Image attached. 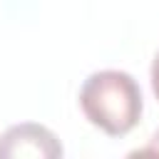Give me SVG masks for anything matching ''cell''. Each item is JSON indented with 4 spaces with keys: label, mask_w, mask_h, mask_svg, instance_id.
Here are the masks:
<instances>
[{
    "label": "cell",
    "mask_w": 159,
    "mask_h": 159,
    "mask_svg": "<svg viewBox=\"0 0 159 159\" xmlns=\"http://www.w3.org/2000/svg\"><path fill=\"white\" fill-rule=\"evenodd\" d=\"M80 107L89 124L109 137L129 134L142 117V89L129 72H92L80 89Z\"/></svg>",
    "instance_id": "6da1fadb"
},
{
    "label": "cell",
    "mask_w": 159,
    "mask_h": 159,
    "mask_svg": "<svg viewBox=\"0 0 159 159\" xmlns=\"http://www.w3.org/2000/svg\"><path fill=\"white\" fill-rule=\"evenodd\" d=\"M17 157L57 159L62 157V144L42 124L35 122L12 124L0 134V159H17Z\"/></svg>",
    "instance_id": "7a4b0ae2"
},
{
    "label": "cell",
    "mask_w": 159,
    "mask_h": 159,
    "mask_svg": "<svg viewBox=\"0 0 159 159\" xmlns=\"http://www.w3.org/2000/svg\"><path fill=\"white\" fill-rule=\"evenodd\" d=\"M152 89H154V97L159 99V52L152 62Z\"/></svg>",
    "instance_id": "3957f363"
},
{
    "label": "cell",
    "mask_w": 159,
    "mask_h": 159,
    "mask_svg": "<svg viewBox=\"0 0 159 159\" xmlns=\"http://www.w3.org/2000/svg\"><path fill=\"white\" fill-rule=\"evenodd\" d=\"M139 154H159V129H157V132L152 134V139H149V144L139 149Z\"/></svg>",
    "instance_id": "277c9868"
}]
</instances>
